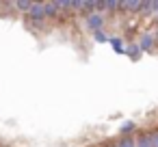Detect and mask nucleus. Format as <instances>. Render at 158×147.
Listing matches in <instances>:
<instances>
[]
</instances>
